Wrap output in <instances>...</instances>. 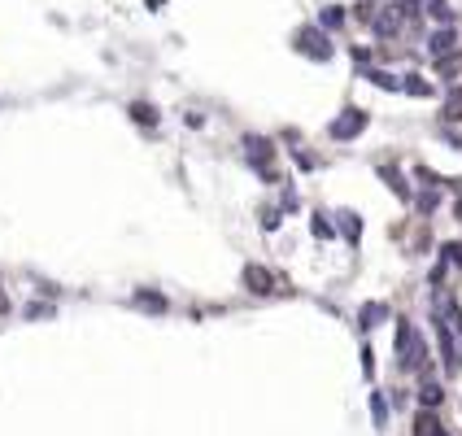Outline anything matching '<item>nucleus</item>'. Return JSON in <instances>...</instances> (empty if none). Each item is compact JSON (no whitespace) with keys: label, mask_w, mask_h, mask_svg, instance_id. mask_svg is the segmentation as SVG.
Returning <instances> with one entry per match:
<instances>
[{"label":"nucleus","mask_w":462,"mask_h":436,"mask_svg":"<svg viewBox=\"0 0 462 436\" xmlns=\"http://www.w3.org/2000/svg\"><path fill=\"white\" fill-rule=\"evenodd\" d=\"M297 49L305 57H314V62H327V57H331V44H327V31L323 27H301L297 31Z\"/></svg>","instance_id":"obj_2"},{"label":"nucleus","mask_w":462,"mask_h":436,"mask_svg":"<svg viewBox=\"0 0 462 436\" xmlns=\"http://www.w3.org/2000/svg\"><path fill=\"white\" fill-rule=\"evenodd\" d=\"M366 79H371L375 88H388V92H397L401 84H397V75H388V70H366Z\"/></svg>","instance_id":"obj_14"},{"label":"nucleus","mask_w":462,"mask_h":436,"mask_svg":"<svg viewBox=\"0 0 462 436\" xmlns=\"http://www.w3.org/2000/svg\"><path fill=\"white\" fill-rule=\"evenodd\" d=\"M436 201H441L436 192H423V196H419V209H423V214H432V209H436Z\"/></svg>","instance_id":"obj_21"},{"label":"nucleus","mask_w":462,"mask_h":436,"mask_svg":"<svg viewBox=\"0 0 462 436\" xmlns=\"http://www.w3.org/2000/svg\"><path fill=\"white\" fill-rule=\"evenodd\" d=\"M384 319H388V305H384V301H366L362 310H358V323H362V327H380Z\"/></svg>","instance_id":"obj_7"},{"label":"nucleus","mask_w":462,"mask_h":436,"mask_svg":"<svg viewBox=\"0 0 462 436\" xmlns=\"http://www.w3.org/2000/svg\"><path fill=\"white\" fill-rule=\"evenodd\" d=\"M362 127H366V114L362 110H345L327 131H331V140H353V136H362Z\"/></svg>","instance_id":"obj_3"},{"label":"nucleus","mask_w":462,"mask_h":436,"mask_svg":"<svg viewBox=\"0 0 462 436\" xmlns=\"http://www.w3.org/2000/svg\"><path fill=\"white\" fill-rule=\"evenodd\" d=\"M136 305H144V310L162 314V310H166V297H157V292H136Z\"/></svg>","instance_id":"obj_17"},{"label":"nucleus","mask_w":462,"mask_h":436,"mask_svg":"<svg viewBox=\"0 0 462 436\" xmlns=\"http://www.w3.org/2000/svg\"><path fill=\"white\" fill-rule=\"evenodd\" d=\"M262 227H266V231L279 227V209H262Z\"/></svg>","instance_id":"obj_22"},{"label":"nucleus","mask_w":462,"mask_h":436,"mask_svg":"<svg viewBox=\"0 0 462 436\" xmlns=\"http://www.w3.org/2000/svg\"><path fill=\"white\" fill-rule=\"evenodd\" d=\"M414 436H445V432H441V423H436V415H432V410H423V415L414 419Z\"/></svg>","instance_id":"obj_10"},{"label":"nucleus","mask_w":462,"mask_h":436,"mask_svg":"<svg viewBox=\"0 0 462 436\" xmlns=\"http://www.w3.org/2000/svg\"><path fill=\"white\" fill-rule=\"evenodd\" d=\"M371 415H375V423L384 428V419H388V406H384V397H380V393H371Z\"/></svg>","instance_id":"obj_19"},{"label":"nucleus","mask_w":462,"mask_h":436,"mask_svg":"<svg viewBox=\"0 0 462 436\" xmlns=\"http://www.w3.org/2000/svg\"><path fill=\"white\" fill-rule=\"evenodd\" d=\"M428 14H432L436 22H445V27L454 22V9H449V0H428Z\"/></svg>","instance_id":"obj_16"},{"label":"nucleus","mask_w":462,"mask_h":436,"mask_svg":"<svg viewBox=\"0 0 462 436\" xmlns=\"http://www.w3.org/2000/svg\"><path fill=\"white\" fill-rule=\"evenodd\" d=\"M314 235H323V240H327V235H331V222H323V218H314Z\"/></svg>","instance_id":"obj_23"},{"label":"nucleus","mask_w":462,"mask_h":436,"mask_svg":"<svg viewBox=\"0 0 462 436\" xmlns=\"http://www.w3.org/2000/svg\"><path fill=\"white\" fill-rule=\"evenodd\" d=\"M401 88H406L410 97H432V84L423 75H406V79H401Z\"/></svg>","instance_id":"obj_11"},{"label":"nucleus","mask_w":462,"mask_h":436,"mask_svg":"<svg viewBox=\"0 0 462 436\" xmlns=\"http://www.w3.org/2000/svg\"><path fill=\"white\" fill-rule=\"evenodd\" d=\"M454 49H458V31H454V27H441V31L428 35V53H432V57H449Z\"/></svg>","instance_id":"obj_6"},{"label":"nucleus","mask_w":462,"mask_h":436,"mask_svg":"<svg viewBox=\"0 0 462 436\" xmlns=\"http://www.w3.org/2000/svg\"><path fill=\"white\" fill-rule=\"evenodd\" d=\"M441 397H445V393H441V384H432V380L419 388V402L428 406V410H432V406H441Z\"/></svg>","instance_id":"obj_15"},{"label":"nucleus","mask_w":462,"mask_h":436,"mask_svg":"<svg viewBox=\"0 0 462 436\" xmlns=\"http://www.w3.org/2000/svg\"><path fill=\"white\" fill-rule=\"evenodd\" d=\"M380 175H384V179H388V188H393V192L401 196V201H410V183H406V179H401V175H397L393 166H384Z\"/></svg>","instance_id":"obj_12"},{"label":"nucleus","mask_w":462,"mask_h":436,"mask_svg":"<svg viewBox=\"0 0 462 436\" xmlns=\"http://www.w3.org/2000/svg\"><path fill=\"white\" fill-rule=\"evenodd\" d=\"M340 231H345L349 240H358V231H362V222H358V214H349V209H345V214H340Z\"/></svg>","instance_id":"obj_18"},{"label":"nucleus","mask_w":462,"mask_h":436,"mask_svg":"<svg viewBox=\"0 0 462 436\" xmlns=\"http://www.w3.org/2000/svg\"><path fill=\"white\" fill-rule=\"evenodd\" d=\"M9 310V297H5V292H0V314H5Z\"/></svg>","instance_id":"obj_24"},{"label":"nucleus","mask_w":462,"mask_h":436,"mask_svg":"<svg viewBox=\"0 0 462 436\" xmlns=\"http://www.w3.org/2000/svg\"><path fill=\"white\" fill-rule=\"evenodd\" d=\"M318 27H323V31L345 27V9H340V5H323V14H318Z\"/></svg>","instance_id":"obj_9"},{"label":"nucleus","mask_w":462,"mask_h":436,"mask_svg":"<svg viewBox=\"0 0 462 436\" xmlns=\"http://www.w3.org/2000/svg\"><path fill=\"white\" fill-rule=\"evenodd\" d=\"M441 253H445V262H449V266H462V244H458V240H449Z\"/></svg>","instance_id":"obj_20"},{"label":"nucleus","mask_w":462,"mask_h":436,"mask_svg":"<svg viewBox=\"0 0 462 436\" xmlns=\"http://www.w3.org/2000/svg\"><path fill=\"white\" fill-rule=\"evenodd\" d=\"M397 353H401V371H423V367H428V345L419 340L414 323L397 327Z\"/></svg>","instance_id":"obj_1"},{"label":"nucleus","mask_w":462,"mask_h":436,"mask_svg":"<svg viewBox=\"0 0 462 436\" xmlns=\"http://www.w3.org/2000/svg\"><path fill=\"white\" fill-rule=\"evenodd\" d=\"M127 114H131L140 127H153V123H157V110H153L149 101H131V105H127Z\"/></svg>","instance_id":"obj_8"},{"label":"nucleus","mask_w":462,"mask_h":436,"mask_svg":"<svg viewBox=\"0 0 462 436\" xmlns=\"http://www.w3.org/2000/svg\"><path fill=\"white\" fill-rule=\"evenodd\" d=\"M244 288L248 292H257V297H266V292H275V275H270L266 266H244Z\"/></svg>","instance_id":"obj_4"},{"label":"nucleus","mask_w":462,"mask_h":436,"mask_svg":"<svg viewBox=\"0 0 462 436\" xmlns=\"http://www.w3.org/2000/svg\"><path fill=\"white\" fill-rule=\"evenodd\" d=\"M445 118H449V123H462V88H454L445 97Z\"/></svg>","instance_id":"obj_13"},{"label":"nucleus","mask_w":462,"mask_h":436,"mask_svg":"<svg viewBox=\"0 0 462 436\" xmlns=\"http://www.w3.org/2000/svg\"><path fill=\"white\" fill-rule=\"evenodd\" d=\"M371 31H375V35H397V31H401V9H397V5H384V9H375V18H371Z\"/></svg>","instance_id":"obj_5"}]
</instances>
